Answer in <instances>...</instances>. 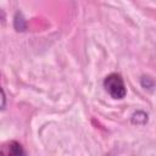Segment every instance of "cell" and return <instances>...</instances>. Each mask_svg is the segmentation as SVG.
<instances>
[{
	"instance_id": "3",
	"label": "cell",
	"mask_w": 156,
	"mask_h": 156,
	"mask_svg": "<svg viewBox=\"0 0 156 156\" xmlns=\"http://www.w3.org/2000/svg\"><path fill=\"white\" fill-rule=\"evenodd\" d=\"M132 123L133 124H145L147 122V115L144 112V111H136L132 115V118H130Z\"/></svg>"
},
{
	"instance_id": "5",
	"label": "cell",
	"mask_w": 156,
	"mask_h": 156,
	"mask_svg": "<svg viewBox=\"0 0 156 156\" xmlns=\"http://www.w3.org/2000/svg\"><path fill=\"white\" fill-rule=\"evenodd\" d=\"M140 83H141V85L145 88V89H151L152 87H154V80L150 78V77H141V79H140Z\"/></svg>"
},
{
	"instance_id": "4",
	"label": "cell",
	"mask_w": 156,
	"mask_h": 156,
	"mask_svg": "<svg viewBox=\"0 0 156 156\" xmlns=\"http://www.w3.org/2000/svg\"><path fill=\"white\" fill-rule=\"evenodd\" d=\"M15 28H16V30H24L26 29V22H24V18H23V16H22V13H20V12H17L16 13V16H15Z\"/></svg>"
},
{
	"instance_id": "6",
	"label": "cell",
	"mask_w": 156,
	"mask_h": 156,
	"mask_svg": "<svg viewBox=\"0 0 156 156\" xmlns=\"http://www.w3.org/2000/svg\"><path fill=\"white\" fill-rule=\"evenodd\" d=\"M1 94H2V105H1V110L5 108V93H4V89H1Z\"/></svg>"
},
{
	"instance_id": "2",
	"label": "cell",
	"mask_w": 156,
	"mask_h": 156,
	"mask_svg": "<svg viewBox=\"0 0 156 156\" xmlns=\"http://www.w3.org/2000/svg\"><path fill=\"white\" fill-rule=\"evenodd\" d=\"M24 149L22 144L16 140H7L0 147V156H24Z\"/></svg>"
},
{
	"instance_id": "1",
	"label": "cell",
	"mask_w": 156,
	"mask_h": 156,
	"mask_svg": "<svg viewBox=\"0 0 156 156\" xmlns=\"http://www.w3.org/2000/svg\"><path fill=\"white\" fill-rule=\"evenodd\" d=\"M104 88L113 99H123L127 94V89L122 77L117 73H111L104 79Z\"/></svg>"
}]
</instances>
